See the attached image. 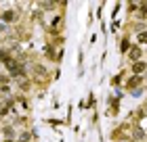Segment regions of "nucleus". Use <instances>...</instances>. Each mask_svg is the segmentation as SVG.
Listing matches in <instances>:
<instances>
[{
	"label": "nucleus",
	"instance_id": "obj_1",
	"mask_svg": "<svg viewBox=\"0 0 147 142\" xmlns=\"http://www.w3.org/2000/svg\"><path fill=\"white\" fill-rule=\"evenodd\" d=\"M130 59H132V61L141 59V50H139V48H132V50H130Z\"/></svg>",
	"mask_w": 147,
	"mask_h": 142
},
{
	"label": "nucleus",
	"instance_id": "obj_2",
	"mask_svg": "<svg viewBox=\"0 0 147 142\" xmlns=\"http://www.w3.org/2000/svg\"><path fill=\"white\" fill-rule=\"evenodd\" d=\"M145 69V65L143 63H135V67H132V71H135V73H141Z\"/></svg>",
	"mask_w": 147,
	"mask_h": 142
},
{
	"label": "nucleus",
	"instance_id": "obj_3",
	"mask_svg": "<svg viewBox=\"0 0 147 142\" xmlns=\"http://www.w3.org/2000/svg\"><path fill=\"white\" fill-rule=\"evenodd\" d=\"M139 40H141V42H143V44H147V31H143V33H141V36H139Z\"/></svg>",
	"mask_w": 147,
	"mask_h": 142
},
{
	"label": "nucleus",
	"instance_id": "obj_4",
	"mask_svg": "<svg viewBox=\"0 0 147 142\" xmlns=\"http://www.w3.org/2000/svg\"><path fill=\"white\" fill-rule=\"evenodd\" d=\"M139 82H141L139 77H137V79H130V84H128V86H132V88H135V86H139Z\"/></svg>",
	"mask_w": 147,
	"mask_h": 142
}]
</instances>
